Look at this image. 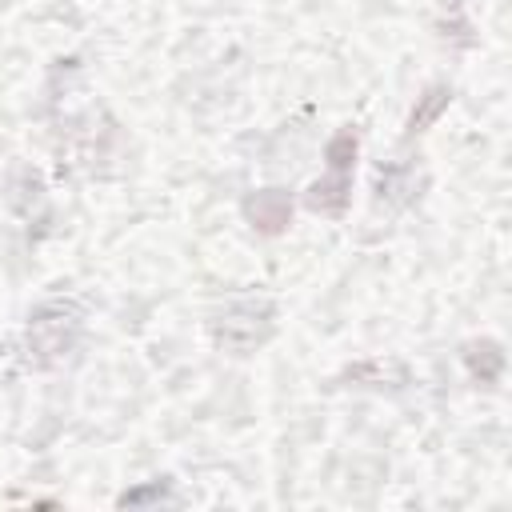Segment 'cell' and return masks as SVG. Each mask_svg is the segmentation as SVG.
<instances>
[{
	"instance_id": "7a4b0ae2",
	"label": "cell",
	"mask_w": 512,
	"mask_h": 512,
	"mask_svg": "<svg viewBox=\"0 0 512 512\" xmlns=\"http://www.w3.org/2000/svg\"><path fill=\"white\" fill-rule=\"evenodd\" d=\"M352 164H356V132L344 128L328 140V176L316 180L312 192H308V204L316 212H328V216L344 212L348 192H352Z\"/></svg>"
},
{
	"instance_id": "277c9868",
	"label": "cell",
	"mask_w": 512,
	"mask_h": 512,
	"mask_svg": "<svg viewBox=\"0 0 512 512\" xmlns=\"http://www.w3.org/2000/svg\"><path fill=\"white\" fill-rule=\"evenodd\" d=\"M244 212L252 216V224H256L260 232H280V228L288 224V216H292V204H288L284 192L268 188V192H256V196L244 204Z\"/></svg>"
},
{
	"instance_id": "6da1fadb",
	"label": "cell",
	"mask_w": 512,
	"mask_h": 512,
	"mask_svg": "<svg viewBox=\"0 0 512 512\" xmlns=\"http://www.w3.org/2000/svg\"><path fill=\"white\" fill-rule=\"evenodd\" d=\"M80 336V308L72 300H56L44 304L32 324H28V348H32V364H56L72 352Z\"/></svg>"
},
{
	"instance_id": "3957f363",
	"label": "cell",
	"mask_w": 512,
	"mask_h": 512,
	"mask_svg": "<svg viewBox=\"0 0 512 512\" xmlns=\"http://www.w3.org/2000/svg\"><path fill=\"white\" fill-rule=\"evenodd\" d=\"M268 332H272V304L264 300H240L216 324V340L236 352H252Z\"/></svg>"
}]
</instances>
